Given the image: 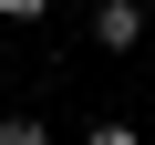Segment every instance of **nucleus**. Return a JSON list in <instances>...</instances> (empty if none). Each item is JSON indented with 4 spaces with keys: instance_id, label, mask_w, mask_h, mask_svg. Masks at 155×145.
I'll return each mask as SVG.
<instances>
[{
    "instance_id": "nucleus-1",
    "label": "nucleus",
    "mask_w": 155,
    "mask_h": 145,
    "mask_svg": "<svg viewBox=\"0 0 155 145\" xmlns=\"http://www.w3.org/2000/svg\"><path fill=\"white\" fill-rule=\"evenodd\" d=\"M93 42L104 52H134L145 42V0H93Z\"/></svg>"
},
{
    "instance_id": "nucleus-2",
    "label": "nucleus",
    "mask_w": 155,
    "mask_h": 145,
    "mask_svg": "<svg viewBox=\"0 0 155 145\" xmlns=\"http://www.w3.org/2000/svg\"><path fill=\"white\" fill-rule=\"evenodd\" d=\"M0 145H52V124L41 114H0Z\"/></svg>"
},
{
    "instance_id": "nucleus-3",
    "label": "nucleus",
    "mask_w": 155,
    "mask_h": 145,
    "mask_svg": "<svg viewBox=\"0 0 155 145\" xmlns=\"http://www.w3.org/2000/svg\"><path fill=\"white\" fill-rule=\"evenodd\" d=\"M83 145H145V135H134V124H114V114H104V124H93V135H83Z\"/></svg>"
},
{
    "instance_id": "nucleus-4",
    "label": "nucleus",
    "mask_w": 155,
    "mask_h": 145,
    "mask_svg": "<svg viewBox=\"0 0 155 145\" xmlns=\"http://www.w3.org/2000/svg\"><path fill=\"white\" fill-rule=\"evenodd\" d=\"M0 21H52V0H0Z\"/></svg>"
}]
</instances>
